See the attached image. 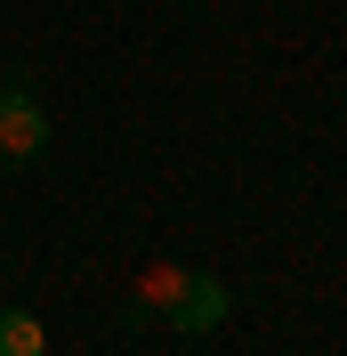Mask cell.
<instances>
[{
    "label": "cell",
    "instance_id": "obj_1",
    "mask_svg": "<svg viewBox=\"0 0 347 356\" xmlns=\"http://www.w3.org/2000/svg\"><path fill=\"white\" fill-rule=\"evenodd\" d=\"M41 146H49V113H41V97H33L24 81H8V89H0V170L41 162Z\"/></svg>",
    "mask_w": 347,
    "mask_h": 356
},
{
    "label": "cell",
    "instance_id": "obj_2",
    "mask_svg": "<svg viewBox=\"0 0 347 356\" xmlns=\"http://www.w3.org/2000/svg\"><path fill=\"white\" fill-rule=\"evenodd\" d=\"M162 324H170V332H186V340L218 332V324H226V284H218V275H202V267H186V275H178V291H170V308H162Z\"/></svg>",
    "mask_w": 347,
    "mask_h": 356
},
{
    "label": "cell",
    "instance_id": "obj_3",
    "mask_svg": "<svg viewBox=\"0 0 347 356\" xmlns=\"http://www.w3.org/2000/svg\"><path fill=\"white\" fill-rule=\"evenodd\" d=\"M178 275H186V267H146L137 291H130V316H162V308H170V291H178Z\"/></svg>",
    "mask_w": 347,
    "mask_h": 356
},
{
    "label": "cell",
    "instance_id": "obj_4",
    "mask_svg": "<svg viewBox=\"0 0 347 356\" xmlns=\"http://www.w3.org/2000/svg\"><path fill=\"white\" fill-rule=\"evenodd\" d=\"M49 340H41V316H24V308H8L0 316V356H41Z\"/></svg>",
    "mask_w": 347,
    "mask_h": 356
}]
</instances>
